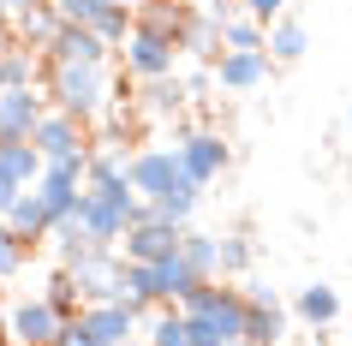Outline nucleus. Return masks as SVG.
<instances>
[{
	"instance_id": "31",
	"label": "nucleus",
	"mask_w": 352,
	"mask_h": 346,
	"mask_svg": "<svg viewBox=\"0 0 352 346\" xmlns=\"http://www.w3.org/2000/svg\"><path fill=\"white\" fill-rule=\"evenodd\" d=\"M149 346H191V323H186V310H179V305L162 310V316L149 323Z\"/></svg>"
},
{
	"instance_id": "17",
	"label": "nucleus",
	"mask_w": 352,
	"mask_h": 346,
	"mask_svg": "<svg viewBox=\"0 0 352 346\" xmlns=\"http://www.w3.org/2000/svg\"><path fill=\"white\" fill-rule=\"evenodd\" d=\"M186 102H191V90L179 78H144V90H138V113H149V120H173Z\"/></svg>"
},
{
	"instance_id": "45",
	"label": "nucleus",
	"mask_w": 352,
	"mask_h": 346,
	"mask_svg": "<svg viewBox=\"0 0 352 346\" xmlns=\"http://www.w3.org/2000/svg\"><path fill=\"white\" fill-rule=\"evenodd\" d=\"M287 346H298V340H287Z\"/></svg>"
},
{
	"instance_id": "33",
	"label": "nucleus",
	"mask_w": 352,
	"mask_h": 346,
	"mask_svg": "<svg viewBox=\"0 0 352 346\" xmlns=\"http://www.w3.org/2000/svg\"><path fill=\"white\" fill-rule=\"evenodd\" d=\"M30 263V239H19V233H6L0 239V281H12V274Z\"/></svg>"
},
{
	"instance_id": "44",
	"label": "nucleus",
	"mask_w": 352,
	"mask_h": 346,
	"mask_svg": "<svg viewBox=\"0 0 352 346\" xmlns=\"http://www.w3.org/2000/svg\"><path fill=\"white\" fill-rule=\"evenodd\" d=\"M346 131H352V108H346Z\"/></svg>"
},
{
	"instance_id": "15",
	"label": "nucleus",
	"mask_w": 352,
	"mask_h": 346,
	"mask_svg": "<svg viewBox=\"0 0 352 346\" xmlns=\"http://www.w3.org/2000/svg\"><path fill=\"white\" fill-rule=\"evenodd\" d=\"M60 12H54V0H48V6H19V12H12V42H19V48H48V42L60 36Z\"/></svg>"
},
{
	"instance_id": "32",
	"label": "nucleus",
	"mask_w": 352,
	"mask_h": 346,
	"mask_svg": "<svg viewBox=\"0 0 352 346\" xmlns=\"http://www.w3.org/2000/svg\"><path fill=\"white\" fill-rule=\"evenodd\" d=\"M251 257H257V251H251V239H245V233H227L221 239V274H245V269H251Z\"/></svg>"
},
{
	"instance_id": "13",
	"label": "nucleus",
	"mask_w": 352,
	"mask_h": 346,
	"mask_svg": "<svg viewBox=\"0 0 352 346\" xmlns=\"http://www.w3.org/2000/svg\"><path fill=\"white\" fill-rule=\"evenodd\" d=\"M78 221H84V227H90V233L102 239V245H120V239H126V227H131V221L120 215V203H113V197H102V191H90V185H84Z\"/></svg>"
},
{
	"instance_id": "1",
	"label": "nucleus",
	"mask_w": 352,
	"mask_h": 346,
	"mask_svg": "<svg viewBox=\"0 0 352 346\" xmlns=\"http://www.w3.org/2000/svg\"><path fill=\"white\" fill-rule=\"evenodd\" d=\"M48 96H54L60 113H72V120H102L113 113V90H108V66H54L48 72Z\"/></svg>"
},
{
	"instance_id": "42",
	"label": "nucleus",
	"mask_w": 352,
	"mask_h": 346,
	"mask_svg": "<svg viewBox=\"0 0 352 346\" xmlns=\"http://www.w3.org/2000/svg\"><path fill=\"white\" fill-rule=\"evenodd\" d=\"M0 19H12V0H0Z\"/></svg>"
},
{
	"instance_id": "37",
	"label": "nucleus",
	"mask_w": 352,
	"mask_h": 346,
	"mask_svg": "<svg viewBox=\"0 0 352 346\" xmlns=\"http://www.w3.org/2000/svg\"><path fill=\"white\" fill-rule=\"evenodd\" d=\"M239 6H245V0H204V12L215 24H233V19H239Z\"/></svg>"
},
{
	"instance_id": "43",
	"label": "nucleus",
	"mask_w": 352,
	"mask_h": 346,
	"mask_svg": "<svg viewBox=\"0 0 352 346\" xmlns=\"http://www.w3.org/2000/svg\"><path fill=\"white\" fill-rule=\"evenodd\" d=\"M6 233H12V227H6V209H0V239H6Z\"/></svg>"
},
{
	"instance_id": "10",
	"label": "nucleus",
	"mask_w": 352,
	"mask_h": 346,
	"mask_svg": "<svg viewBox=\"0 0 352 346\" xmlns=\"http://www.w3.org/2000/svg\"><path fill=\"white\" fill-rule=\"evenodd\" d=\"M78 316H84V328H90L96 340H113V346H126V334L138 328L144 305H131V299H108V305H84Z\"/></svg>"
},
{
	"instance_id": "36",
	"label": "nucleus",
	"mask_w": 352,
	"mask_h": 346,
	"mask_svg": "<svg viewBox=\"0 0 352 346\" xmlns=\"http://www.w3.org/2000/svg\"><path fill=\"white\" fill-rule=\"evenodd\" d=\"M287 6H293V0H245V12H251V19H263V24H275Z\"/></svg>"
},
{
	"instance_id": "11",
	"label": "nucleus",
	"mask_w": 352,
	"mask_h": 346,
	"mask_svg": "<svg viewBox=\"0 0 352 346\" xmlns=\"http://www.w3.org/2000/svg\"><path fill=\"white\" fill-rule=\"evenodd\" d=\"M42 120H48V102L36 96V84L30 90H0V131L6 138H36Z\"/></svg>"
},
{
	"instance_id": "40",
	"label": "nucleus",
	"mask_w": 352,
	"mask_h": 346,
	"mask_svg": "<svg viewBox=\"0 0 352 346\" xmlns=\"http://www.w3.org/2000/svg\"><path fill=\"white\" fill-rule=\"evenodd\" d=\"M6 316H12V305H6V299H0V334H6Z\"/></svg>"
},
{
	"instance_id": "6",
	"label": "nucleus",
	"mask_w": 352,
	"mask_h": 346,
	"mask_svg": "<svg viewBox=\"0 0 352 346\" xmlns=\"http://www.w3.org/2000/svg\"><path fill=\"white\" fill-rule=\"evenodd\" d=\"M173 149H179V162H186V173L191 180H221L227 173V144H221V131H191V126H179V138H173Z\"/></svg>"
},
{
	"instance_id": "23",
	"label": "nucleus",
	"mask_w": 352,
	"mask_h": 346,
	"mask_svg": "<svg viewBox=\"0 0 352 346\" xmlns=\"http://www.w3.org/2000/svg\"><path fill=\"white\" fill-rule=\"evenodd\" d=\"M221 24L209 19V12H191L186 30H179V54H197V60H221Z\"/></svg>"
},
{
	"instance_id": "16",
	"label": "nucleus",
	"mask_w": 352,
	"mask_h": 346,
	"mask_svg": "<svg viewBox=\"0 0 352 346\" xmlns=\"http://www.w3.org/2000/svg\"><path fill=\"white\" fill-rule=\"evenodd\" d=\"M0 167L19 185H36L42 173H48V155L36 149V138H6V131H0Z\"/></svg>"
},
{
	"instance_id": "5",
	"label": "nucleus",
	"mask_w": 352,
	"mask_h": 346,
	"mask_svg": "<svg viewBox=\"0 0 352 346\" xmlns=\"http://www.w3.org/2000/svg\"><path fill=\"white\" fill-rule=\"evenodd\" d=\"M179 180H186L179 149H144V155H131V185H138V197H144V203H162Z\"/></svg>"
},
{
	"instance_id": "35",
	"label": "nucleus",
	"mask_w": 352,
	"mask_h": 346,
	"mask_svg": "<svg viewBox=\"0 0 352 346\" xmlns=\"http://www.w3.org/2000/svg\"><path fill=\"white\" fill-rule=\"evenodd\" d=\"M54 346H113V340H96L90 328H84V316H72V323L60 328V340H54Z\"/></svg>"
},
{
	"instance_id": "8",
	"label": "nucleus",
	"mask_w": 352,
	"mask_h": 346,
	"mask_svg": "<svg viewBox=\"0 0 352 346\" xmlns=\"http://www.w3.org/2000/svg\"><path fill=\"white\" fill-rule=\"evenodd\" d=\"M42 54H48V66H108V42L90 24H60V36Z\"/></svg>"
},
{
	"instance_id": "4",
	"label": "nucleus",
	"mask_w": 352,
	"mask_h": 346,
	"mask_svg": "<svg viewBox=\"0 0 352 346\" xmlns=\"http://www.w3.org/2000/svg\"><path fill=\"white\" fill-rule=\"evenodd\" d=\"M66 323H72V316H60L48 299H24V305H12V316H6V340H19V346H54Z\"/></svg>"
},
{
	"instance_id": "21",
	"label": "nucleus",
	"mask_w": 352,
	"mask_h": 346,
	"mask_svg": "<svg viewBox=\"0 0 352 346\" xmlns=\"http://www.w3.org/2000/svg\"><path fill=\"white\" fill-rule=\"evenodd\" d=\"M155 269H162V287H167V299H173V305H186L191 292H197V287H204V281H209V274L197 269V263H191L186 251H173V257H167V263H155Z\"/></svg>"
},
{
	"instance_id": "46",
	"label": "nucleus",
	"mask_w": 352,
	"mask_h": 346,
	"mask_svg": "<svg viewBox=\"0 0 352 346\" xmlns=\"http://www.w3.org/2000/svg\"><path fill=\"white\" fill-rule=\"evenodd\" d=\"M131 6H138V0H131Z\"/></svg>"
},
{
	"instance_id": "9",
	"label": "nucleus",
	"mask_w": 352,
	"mask_h": 346,
	"mask_svg": "<svg viewBox=\"0 0 352 346\" xmlns=\"http://www.w3.org/2000/svg\"><path fill=\"white\" fill-rule=\"evenodd\" d=\"M36 149L48 155V162H66V155H84V149H90V138H84V120H72V113L48 108V120L36 126Z\"/></svg>"
},
{
	"instance_id": "2",
	"label": "nucleus",
	"mask_w": 352,
	"mask_h": 346,
	"mask_svg": "<svg viewBox=\"0 0 352 346\" xmlns=\"http://www.w3.org/2000/svg\"><path fill=\"white\" fill-rule=\"evenodd\" d=\"M120 245H126V251H120L126 263H167V257L186 245V227H173V221H162L155 209H149L138 227H126V239H120Z\"/></svg>"
},
{
	"instance_id": "3",
	"label": "nucleus",
	"mask_w": 352,
	"mask_h": 346,
	"mask_svg": "<svg viewBox=\"0 0 352 346\" xmlns=\"http://www.w3.org/2000/svg\"><path fill=\"white\" fill-rule=\"evenodd\" d=\"M120 54H126V72H131V78H173L179 42L162 36V30H144V24H138V30L126 36V48H120Z\"/></svg>"
},
{
	"instance_id": "41",
	"label": "nucleus",
	"mask_w": 352,
	"mask_h": 346,
	"mask_svg": "<svg viewBox=\"0 0 352 346\" xmlns=\"http://www.w3.org/2000/svg\"><path fill=\"white\" fill-rule=\"evenodd\" d=\"M19 6H48V0H12V12H19Z\"/></svg>"
},
{
	"instance_id": "29",
	"label": "nucleus",
	"mask_w": 352,
	"mask_h": 346,
	"mask_svg": "<svg viewBox=\"0 0 352 346\" xmlns=\"http://www.w3.org/2000/svg\"><path fill=\"white\" fill-rule=\"evenodd\" d=\"M227 48H257V54H269V24L251 19V12H239L233 24H221V54Z\"/></svg>"
},
{
	"instance_id": "26",
	"label": "nucleus",
	"mask_w": 352,
	"mask_h": 346,
	"mask_svg": "<svg viewBox=\"0 0 352 346\" xmlns=\"http://www.w3.org/2000/svg\"><path fill=\"white\" fill-rule=\"evenodd\" d=\"M36 84V48H0V90H30Z\"/></svg>"
},
{
	"instance_id": "19",
	"label": "nucleus",
	"mask_w": 352,
	"mask_h": 346,
	"mask_svg": "<svg viewBox=\"0 0 352 346\" xmlns=\"http://www.w3.org/2000/svg\"><path fill=\"white\" fill-rule=\"evenodd\" d=\"M305 48H311V30H305V19L280 12V19L269 24V60H275V66H293V60H305Z\"/></svg>"
},
{
	"instance_id": "18",
	"label": "nucleus",
	"mask_w": 352,
	"mask_h": 346,
	"mask_svg": "<svg viewBox=\"0 0 352 346\" xmlns=\"http://www.w3.org/2000/svg\"><path fill=\"white\" fill-rule=\"evenodd\" d=\"M120 299H131V305H173L155 263H126L120 269Z\"/></svg>"
},
{
	"instance_id": "30",
	"label": "nucleus",
	"mask_w": 352,
	"mask_h": 346,
	"mask_svg": "<svg viewBox=\"0 0 352 346\" xmlns=\"http://www.w3.org/2000/svg\"><path fill=\"white\" fill-rule=\"evenodd\" d=\"M179 251H186L209 281L221 274V233H191V227H186V245H179Z\"/></svg>"
},
{
	"instance_id": "39",
	"label": "nucleus",
	"mask_w": 352,
	"mask_h": 346,
	"mask_svg": "<svg viewBox=\"0 0 352 346\" xmlns=\"http://www.w3.org/2000/svg\"><path fill=\"white\" fill-rule=\"evenodd\" d=\"M209 84H215V66H209V72H191V78H186V90H191V96H204Z\"/></svg>"
},
{
	"instance_id": "12",
	"label": "nucleus",
	"mask_w": 352,
	"mask_h": 346,
	"mask_svg": "<svg viewBox=\"0 0 352 346\" xmlns=\"http://www.w3.org/2000/svg\"><path fill=\"white\" fill-rule=\"evenodd\" d=\"M263 78H269V54H257V48H227L215 60V84L221 90H257Z\"/></svg>"
},
{
	"instance_id": "7",
	"label": "nucleus",
	"mask_w": 352,
	"mask_h": 346,
	"mask_svg": "<svg viewBox=\"0 0 352 346\" xmlns=\"http://www.w3.org/2000/svg\"><path fill=\"white\" fill-rule=\"evenodd\" d=\"M120 269H126V257L113 251V245H96L84 263H72L78 287H84V305H108V299H120Z\"/></svg>"
},
{
	"instance_id": "34",
	"label": "nucleus",
	"mask_w": 352,
	"mask_h": 346,
	"mask_svg": "<svg viewBox=\"0 0 352 346\" xmlns=\"http://www.w3.org/2000/svg\"><path fill=\"white\" fill-rule=\"evenodd\" d=\"M102 6H108V0H54V12H60L66 24H96Z\"/></svg>"
},
{
	"instance_id": "14",
	"label": "nucleus",
	"mask_w": 352,
	"mask_h": 346,
	"mask_svg": "<svg viewBox=\"0 0 352 346\" xmlns=\"http://www.w3.org/2000/svg\"><path fill=\"white\" fill-rule=\"evenodd\" d=\"M54 209H48V197H42V191H36V185H30V191H24V197L19 203H12V209H6V227H12V233H19V239H30V245H36V239H48V233H54Z\"/></svg>"
},
{
	"instance_id": "22",
	"label": "nucleus",
	"mask_w": 352,
	"mask_h": 346,
	"mask_svg": "<svg viewBox=\"0 0 352 346\" xmlns=\"http://www.w3.org/2000/svg\"><path fill=\"white\" fill-rule=\"evenodd\" d=\"M186 19H191L186 0H138V24H144V30H162V36H173V42L186 30Z\"/></svg>"
},
{
	"instance_id": "24",
	"label": "nucleus",
	"mask_w": 352,
	"mask_h": 346,
	"mask_svg": "<svg viewBox=\"0 0 352 346\" xmlns=\"http://www.w3.org/2000/svg\"><path fill=\"white\" fill-rule=\"evenodd\" d=\"M126 180H131V155L120 144L90 149V191H108V185H126Z\"/></svg>"
},
{
	"instance_id": "20",
	"label": "nucleus",
	"mask_w": 352,
	"mask_h": 346,
	"mask_svg": "<svg viewBox=\"0 0 352 346\" xmlns=\"http://www.w3.org/2000/svg\"><path fill=\"white\" fill-rule=\"evenodd\" d=\"M239 346H287V310H280V299L275 305H251Z\"/></svg>"
},
{
	"instance_id": "27",
	"label": "nucleus",
	"mask_w": 352,
	"mask_h": 346,
	"mask_svg": "<svg viewBox=\"0 0 352 346\" xmlns=\"http://www.w3.org/2000/svg\"><path fill=\"white\" fill-rule=\"evenodd\" d=\"M298 316H305L311 328H329L334 316H340V292L322 287V281H316V287H305V292H298Z\"/></svg>"
},
{
	"instance_id": "38",
	"label": "nucleus",
	"mask_w": 352,
	"mask_h": 346,
	"mask_svg": "<svg viewBox=\"0 0 352 346\" xmlns=\"http://www.w3.org/2000/svg\"><path fill=\"white\" fill-rule=\"evenodd\" d=\"M24 191H30V185H19L12 173H6V167H0V209H12V203H19Z\"/></svg>"
},
{
	"instance_id": "28",
	"label": "nucleus",
	"mask_w": 352,
	"mask_h": 346,
	"mask_svg": "<svg viewBox=\"0 0 352 346\" xmlns=\"http://www.w3.org/2000/svg\"><path fill=\"white\" fill-rule=\"evenodd\" d=\"M42 299H48V305H54L60 316H78V310H84V287H78V274L66 269V263H60V269L48 274V287H42Z\"/></svg>"
},
{
	"instance_id": "25",
	"label": "nucleus",
	"mask_w": 352,
	"mask_h": 346,
	"mask_svg": "<svg viewBox=\"0 0 352 346\" xmlns=\"http://www.w3.org/2000/svg\"><path fill=\"white\" fill-rule=\"evenodd\" d=\"M197 197H204V180H191V173H186V180L173 185V191H167L162 203H149V209H155L162 221H173V227H186V221H191V209H197Z\"/></svg>"
}]
</instances>
